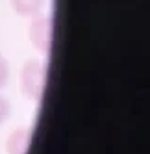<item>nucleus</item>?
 I'll use <instances>...</instances> for the list:
<instances>
[{"label": "nucleus", "instance_id": "nucleus-3", "mask_svg": "<svg viewBox=\"0 0 150 154\" xmlns=\"http://www.w3.org/2000/svg\"><path fill=\"white\" fill-rule=\"evenodd\" d=\"M30 145H32V128L22 126L9 134L6 141V150L8 154H28Z\"/></svg>", "mask_w": 150, "mask_h": 154}, {"label": "nucleus", "instance_id": "nucleus-4", "mask_svg": "<svg viewBox=\"0 0 150 154\" xmlns=\"http://www.w3.org/2000/svg\"><path fill=\"white\" fill-rule=\"evenodd\" d=\"M46 2L48 0H11V6L15 9V13L26 19H35L43 13H46Z\"/></svg>", "mask_w": 150, "mask_h": 154}, {"label": "nucleus", "instance_id": "nucleus-6", "mask_svg": "<svg viewBox=\"0 0 150 154\" xmlns=\"http://www.w3.org/2000/svg\"><path fill=\"white\" fill-rule=\"evenodd\" d=\"M9 112H11V106H9V100L4 98L0 95V123H4V121L9 117Z\"/></svg>", "mask_w": 150, "mask_h": 154}, {"label": "nucleus", "instance_id": "nucleus-1", "mask_svg": "<svg viewBox=\"0 0 150 154\" xmlns=\"http://www.w3.org/2000/svg\"><path fill=\"white\" fill-rule=\"evenodd\" d=\"M20 91L32 102L39 104L45 97L48 82V61L45 58H30L20 69Z\"/></svg>", "mask_w": 150, "mask_h": 154}, {"label": "nucleus", "instance_id": "nucleus-5", "mask_svg": "<svg viewBox=\"0 0 150 154\" xmlns=\"http://www.w3.org/2000/svg\"><path fill=\"white\" fill-rule=\"evenodd\" d=\"M8 80H9V65L4 60V56L0 54V89L8 84Z\"/></svg>", "mask_w": 150, "mask_h": 154}, {"label": "nucleus", "instance_id": "nucleus-2", "mask_svg": "<svg viewBox=\"0 0 150 154\" xmlns=\"http://www.w3.org/2000/svg\"><path fill=\"white\" fill-rule=\"evenodd\" d=\"M28 37L32 47L43 58H46L52 50V43H54V17L50 13H43L35 19H32L28 28Z\"/></svg>", "mask_w": 150, "mask_h": 154}]
</instances>
